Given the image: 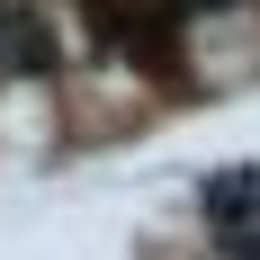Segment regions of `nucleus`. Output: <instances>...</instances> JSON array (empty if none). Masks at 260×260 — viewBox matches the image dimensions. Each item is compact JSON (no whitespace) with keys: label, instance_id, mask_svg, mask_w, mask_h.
I'll use <instances>...</instances> for the list:
<instances>
[{"label":"nucleus","instance_id":"obj_3","mask_svg":"<svg viewBox=\"0 0 260 260\" xmlns=\"http://www.w3.org/2000/svg\"><path fill=\"white\" fill-rule=\"evenodd\" d=\"M198 9H234V0H198Z\"/></svg>","mask_w":260,"mask_h":260},{"label":"nucleus","instance_id":"obj_1","mask_svg":"<svg viewBox=\"0 0 260 260\" xmlns=\"http://www.w3.org/2000/svg\"><path fill=\"white\" fill-rule=\"evenodd\" d=\"M0 27H9V36H0V54H9L18 72H45V63H54V36H45L36 18H0Z\"/></svg>","mask_w":260,"mask_h":260},{"label":"nucleus","instance_id":"obj_2","mask_svg":"<svg viewBox=\"0 0 260 260\" xmlns=\"http://www.w3.org/2000/svg\"><path fill=\"white\" fill-rule=\"evenodd\" d=\"M207 215H215V224H242V215H260V188L251 180H215L207 188Z\"/></svg>","mask_w":260,"mask_h":260}]
</instances>
